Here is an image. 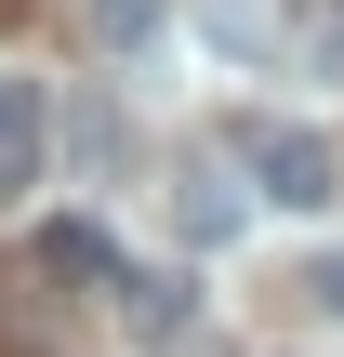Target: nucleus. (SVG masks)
<instances>
[{"label":"nucleus","mask_w":344,"mask_h":357,"mask_svg":"<svg viewBox=\"0 0 344 357\" xmlns=\"http://www.w3.org/2000/svg\"><path fill=\"white\" fill-rule=\"evenodd\" d=\"M40 278H80V291H119L133 265H119V238H106L93 212H53V225H40Z\"/></svg>","instance_id":"3"},{"label":"nucleus","mask_w":344,"mask_h":357,"mask_svg":"<svg viewBox=\"0 0 344 357\" xmlns=\"http://www.w3.org/2000/svg\"><path fill=\"white\" fill-rule=\"evenodd\" d=\"M40 172H53V93L0 66V199H27Z\"/></svg>","instance_id":"2"},{"label":"nucleus","mask_w":344,"mask_h":357,"mask_svg":"<svg viewBox=\"0 0 344 357\" xmlns=\"http://www.w3.org/2000/svg\"><path fill=\"white\" fill-rule=\"evenodd\" d=\"M172 212H186V238H239V212H252V199H239L225 172H186V199H172Z\"/></svg>","instance_id":"5"},{"label":"nucleus","mask_w":344,"mask_h":357,"mask_svg":"<svg viewBox=\"0 0 344 357\" xmlns=\"http://www.w3.org/2000/svg\"><path fill=\"white\" fill-rule=\"evenodd\" d=\"M225 146H239L252 199H278V212H331V199H344V159H331V132H305V119H239Z\"/></svg>","instance_id":"1"},{"label":"nucleus","mask_w":344,"mask_h":357,"mask_svg":"<svg viewBox=\"0 0 344 357\" xmlns=\"http://www.w3.org/2000/svg\"><path fill=\"white\" fill-rule=\"evenodd\" d=\"M0 26H13V0H0Z\"/></svg>","instance_id":"8"},{"label":"nucleus","mask_w":344,"mask_h":357,"mask_svg":"<svg viewBox=\"0 0 344 357\" xmlns=\"http://www.w3.org/2000/svg\"><path fill=\"white\" fill-rule=\"evenodd\" d=\"M106 305H119V318H133L146 344H172V331H186V278H172V265H159V278H119Z\"/></svg>","instance_id":"4"},{"label":"nucleus","mask_w":344,"mask_h":357,"mask_svg":"<svg viewBox=\"0 0 344 357\" xmlns=\"http://www.w3.org/2000/svg\"><path fill=\"white\" fill-rule=\"evenodd\" d=\"M159 26V0H93V40H146Z\"/></svg>","instance_id":"6"},{"label":"nucleus","mask_w":344,"mask_h":357,"mask_svg":"<svg viewBox=\"0 0 344 357\" xmlns=\"http://www.w3.org/2000/svg\"><path fill=\"white\" fill-rule=\"evenodd\" d=\"M305 305H331V318H344V252H318V278H305Z\"/></svg>","instance_id":"7"}]
</instances>
